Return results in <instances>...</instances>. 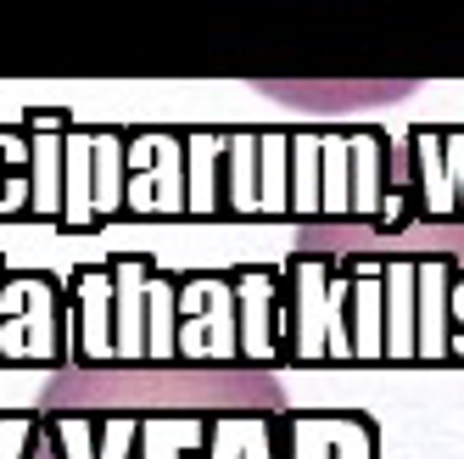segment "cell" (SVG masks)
Here are the masks:
<instances>
[{
  "label": "cell",
  "instance_id": "6da1fadb",
  "mask_svg": "<svg viewBox=\"0 0 464 459\" xmlns=\"http://www.w3.org/2000/svg\"><path fill=\"white\" fill-rule=\"evenodd\" d=\"M280 303L291 358H464V224H308Z\"/></svg>",
  "mask_w": 464,
  "mask_h": 459
},
{
  "label": "cell",
  "instance_id": "7a4b0ae2",
  "mask_svg": "<svg viewBox=\"0 0 464 459\" xmlns=\"http://www.w3.org/2000/svg\"><path fill=\"white\" fill-rule=\"evenodd\" d=\"M285 398L257 365H68L34 409V459H280Z\"/></svg>",
  "mask_w": 464,
  "mask_h": 459
},
{
  "label": "cell",
  "instance_id": "3957f363",
  "mask_svg": "<svg viewBox=\"0 0 464 459\" xmlns=\"http://www.w3.org/2000/svg\"><path fill=\"white\" fill-rule=\"evenodd\" d=\"M62 157L68 162H45L34 174V202L51 208L56 202V174L68 180V208L62 224H102L123 208V135L118 129H73L62 135Z\"/></svg>",
  "mask_w": 464,
  "mask_h": 459
}]
</instances>
